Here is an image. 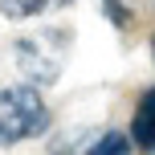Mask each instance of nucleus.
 I'll return each instance as SVG.
<instances>
[{
	"label": "nucleus",
	"instance_id": "1",
	"mask_svg": "<svg viewBox=\"0 0 155 155\" xmlns=\"http://www.w3.org/2000/svg\"><path fill=\"white\" fill-rule=\"evenodd\" d=\"M70 41H74V33L61 29V25H41V29L16 37L12 41V65L25 78V86H37V90L53 86L61 78L65 61H70Z\"/></svg>",
	"mask_w": 155,
	"mask_h": 155
},
{
	"label": "nucleus",
	"instance_id": "2",
	"mask_svg": "<svg viewBox=\"0 0 155 155\" xmlns=\"http://www.w3.org/2000/svg\"><path fill=\"white\" fill-rule=\"evenodd\" d=\"M49 123H53V114H49L37 86H25V82L0 86V147L41 139L49 131Z\"/></svg>",
	"mask_w": 155,
	"mask_h": 155
},
{
	"label": "nucleus",
	"instance_id": "3",
	"mask_svg": "<svg viewBox=\"0 0 155 155\" xmlns=\"http://www.w3.org/2000/svg\"><path fill=\"white\" fill-rule=\"evenodd\" d=\"M127 135H131L135 151L155 155V86L143 90L139 106H135V114H131V131H127Z\"/></svg>",
	"mask_w": 155,
	"mask_h": 155
},
{
	"label": "nucleus",
	"instance_id": "4",
	"mask_svg": "<svg viewBox=\"0 0 155 155\" xmlns=\"http://www.w3.org/2000/svg\"><path fill=\"white\" fill-rule=\"evenodd\" d=\"M70 4V0H0V12L8 21H33L41 12H53V8Z\"/></svg>",
	"mask_w": 155,
	"mask_h": 155
},
{
	"label": "nucleus",
	"instance_id": "5",
	"mask_svg": "<svg viewBox=\"0 0 155 155\" xmlns=\"http://www.w3.org/2000/svg\"><path fill=\"white\" fill-rule=\"evenodd\" d=\"M135 143L127 131H102L90 139V147H86V155H131Z\"/></svg>",
	"mask_w": 155,
	"mask_h": 155
},
{
	"label": "nucleus",
	"instance_id": "6",
	"mask_svg": "<svg viewBox=\"0 0 155 155\" xmlns=\"http://www.w3.org/2000/svg\"><path fill=\"white\" fill-rule=\"evenodd\" d=\"M94 131H57L53 143H49V155H86Z\"/></svg>",
	"mask_w": 155,
	"mask_h": 155
},
{
	"label": "nucleus",
	"instance_id": "7",
	"mask_svg": "<svg viewBox=\"0 0 155 155\" xmlns=\"http://www.w3.org/2000/svg\"><path fill=\"white\" fill-rule=\"evenodd\" d=\"M102 8H106V16H110V25H118V29H127L131 25V4L127 0H102Z\"/></svg>",
	"mask_w": 155,
	"mask_h": 155
},
{
	"label": "nucleus",
	"instance_id": "8",
	"mask_svg": "<svg viewBox=\"0 0 155 155\" xmlns=\"http://www.w3.org/2000/svg\"><path fill=\"white\" fill-rule=\"evenodd\" d=\"M151 57H155V37H151Z\"/></svg>",
	"mask_w": 155,
	"mask_h": 155
}]
</instances>
